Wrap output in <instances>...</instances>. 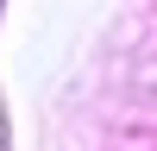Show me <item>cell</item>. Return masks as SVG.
Wrapping results in <instances>:
<instances>
[]
</instances>
